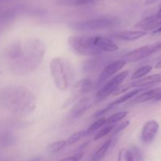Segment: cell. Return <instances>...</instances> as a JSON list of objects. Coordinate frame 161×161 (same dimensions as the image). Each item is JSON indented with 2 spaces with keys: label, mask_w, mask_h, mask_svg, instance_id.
Masks as SVG:
<instances>
[{
  "label": "cell",
  "mask_w": 161,
  "mask_h": 161,
  "mask_svg": "<svg viewBox=\"0 0 161 161\" xmlns=\"http://www.w3.org/2000/svg\"><path fill=\"white\" fill-rule=\"evenodd\" d=\"M47 47L38 38H28L12 42L6 50L7 65L12 73L28 75L39 68L45 56Z\"/></svg>",
  "instance_id": "obj_1"
},
{
  "label": "cell",
  "mask_w": 161,
  "mask_h": 161,
  "mask_svg": "<svg viewBox=\"0 0 161 161\" xmlns=\"http://www.w3.org/2000/svg\"><path fill=\"white\" fill-rule=\"evenodd\" d=\"M2 106L18 117L29 116L36 108V99L28 88L23 86H10L0 91Z\"/></svg>",
  "instance_id": "obj_2"
},
{
  "label": "cell",
  "mask_w": 161,
  "mask_h": 161,
  "mask_svg": "<svg viewBox=\"0 0 161 161\" xmlns=\"http://www.w3.org/2000/svg\"><path fill=\"white\" fill-rule=\"evenodd\" d=\"M50 72L55 86L61 91H67L75 78V71L72 63L59 57L51 60Z\"/></svg>",
  "instance_id": "obj_3"
},
{
  "label": "cell",
  "mask_w": 161,
  "mask_h": 161,
  "mask_svg": "<svg viewBox=\"0 0 161 161\" xmlns=\"http://www.w3.org/2000/svg\"><path fill=\"white\" fill-rule=\"evenodd\" d=\"M68 44L71 50L80 56L93 57L103 53L94 47L92 36H72L68 39Z\"/></svg>",
  "instance_id": "obj_4"
},
{
  "label": "cell",
  "mask_w": 161,
  "mask_h": 161,
  "mask_svg": "<svg viewBox=\"0 0 161 161\" xmlns=\"http://www.w3.org/2000/svg\"><path fill=\"white\" fill-rule=\"evenodd\" d=\"M119 24L120 20L116 17H106L76 22L72 25V28L77 31H94L114 28Z\"/></svg>",
  "instance_id": "obj_5"
},
{
  "label": "cell",
  "mask_w": 161,
  "mask_h": 161,
  "mask_svg": "<svg viewBox=\"0 0 161 161\" xmlns=\"http://www.w3.org/2000/svg\"><path fill=\"white\" fill-rule=\"evenodd\" d=\"M93 83L89 79H83L73 85L71 91V95L64 101L62 104L61 108L65 109L71 105L75 104L80 97L84 94L91 92L93 89Z\"/></svg>",
  "instance_id": "obj_6"
},
{
  "label": "cell",
  "mask_w": 161,
  "mask_h": 161,
  "mask_svg": "<svg viewBox=\"0 0 161 161\" xmlns=\"http://www.w3.org/2000/svg\"><path fill=\"white\" fill-rule=\"evenodd\" d=\"M128 75V71H124V72L112 77L108 82H106L104 84V86L100 90H98L95 96L96 100H104L107 97H108L110 94L114 93V91H116L122 85V83H124V81Z\"/></svg>",
  "instance_id": "obj_7"
},
{
  "label": "cell",
  "mask_w": 161,
  "mask_h": 161,
  "mask_svg": "<svg viewBox=\"0 0 161 161\" xmlns=\"http://www.w3.org/2000/svg\"><path fill=\"white\" fill-rule=\"evenodd\" d=\"M156 52H158L157 43L143 46V47L135 49V50L126 53L124 56V60L127 62H135V61H138L148 58Z\"/></svg>",
  "instance_id": "obj_8"
},
{
  "label": "cell",
  "mask_w": 161,
  "mask_h": 161,
  "mask_svg": "<svg viewBox=\"0 0 161 161\" xmlns=\"http://www.w3.org/2000/svg\"><path fill=\"white\" fill-rule=\"evenodd\" d=\"M161 83V72L160 73L154 74V75H149V76L144 77V78L139 79L135 81L132 82L130 85H126V86H120V91L124 93L127 89L130 87L134 88H140V87H146V86H154L155 84Z\"/></svg>",
  "instance_id": "obj_9"
},
{
  "label": "cell",
  "mask_w": 161,
  "mask_h": 161,
  "mask_svg": "<svg viewBox=\"0 0 161 161\" xmlns=\"http://www.w3.org/2000/svg\"><path fill=\"white\" fill-rule=\"evenodd\" d=\"M126 64H127V61L124 59L114 61L113 62H111L107 64L102 69V72L99 75L98 80H97L98 83H104L107 80L113 77V75H114L116 72H118L120 69H122V68H124Z\"/></svg>",
  "instance_id": "obj_10"
},
{
  "label": "cell",
  "mask_w": 161,
  "mask_h": 161,
  "mask_svg": "<svg viewBox=\"0 0 161 161\" xmlns=\"http://www.w3.org/2000/svg\"><path fill=\"white\" fill-rule=\"evenodd\" d=\"M158 122L156 120H149L144 124L142 130L141 139L145 144H149L152 142L155 138L157 132L159 130Z\"/></svg>",
  "instance_id": "obj_11"
},
{
  "label": "cell",
  "mask_w": 161,
  "mask_h": 161,
  "mask_svg": "<svg viewBox=\"0 0 161 161\" xmlns=\"http://www.w3.org/2000/svg\"><path fill=\"white\" fill-rule=\"evenodd\" d=\"M92 41L94 47L104 52H115L119 50L118 46L109 38L104 37L102 36H93Z\"/></svg>",
  "instance_id": "obj_12"
},
{
  "label": "cell",
  "mask_w": 161,
  "mask_h": 161,
  "mask_svg": "<svg viewBox=\"0 0 161 161\" xmlns=\"http://www.w3.org/2000/svg\"><path fill=\"white\" fill-rule=\"evenodd\" d=\"M90 106L89 97H82L80 98L72 107L69 113L68 118L72 120L79 119Z\"/></svg>",
  "instance_id": "obj_13"
},
{
  "label": "cell",
  "mask_w": 161,
  "mask_h": 161,
  "mask_svg": "<svg viewBox=\"0 0 161 161\" xmlns=\"http://www.w3.org/2000/svg\"><path fill=\"white\" fill-rule=\"evenodd\" d=\"M160 25L161 17H159L157 14H156L137 22L135 25V28H142V30H144L146 31H155Z\"/></svg>",
  "instance_id": "obj_14"
},
{
  "label": "cell",
  "mask_w": 161,
  "mask_h": 161,
  "mask_svg": "<svg viewBox=\"0 0 161 161\" xmlns=\"http://www.w3.org/2000/svg\"><path fill=\"white\" fill-rule=\"evenodd\" d=\"M153 101L159 102L161 101V86L160 87L149 89L139 94L132 101V103H143V102Z\"/></svg>",
  "instance_id": "obj_15"
},
{
  "label": "cell",
  "mask_w": 161,
  "mask_h": 161,
  "mask_svg": "<svg viewBox=\"0 0 161 161\" xmlns=\"http://www.w3.org/2000/svg\"><path fill=\"white\" fill-rule=\"evenodd\" d=\"M147 34L144 30H135V31H123L113 35V37L122 39L124 41H135L142 38Z\"/></svg>",
  "instance_id": "obj_16"
},
{
  "label": "cell",
  "mask_w": 161,
  "mask_h": 161,
  "mask_svg": "<svg viewBox=\"0 0 161 161\" xmlns=\"http://www.w3.org/2000/svg\"><path fill=\"white\" fill-rule=\"evenodd\" d=\"M149 88L150 87H149V86H146V87L137 88V89L133 90V91H128V92H127L126 94H124V95H122L121 97H118L117 99H116V100L113 101V102H111V103H110V105H112L113 107H114V106H116V105H120V104L124 103V102H127V101H128V100H130V99L135 97V96H137L138 94H139L140 93H142V92H144V91H147V90H149Z\"/></svg>",
  "instance_id": "obj_17"
},
{
  "label": "cell",
  "mask_w": 161,
  "mask_h": 161,
  "mask_svg": "<svg viewBox=\"0 0 161 161\" xmlns=\"http://www.w3.org/2000/svg\"><path fill=\"white\" fill-rule=\"evenodd\" d=\"M111 144H112V138H110V139L105 141V142H104L103 144H102V146H101L100 147H99L98 149L95 151V153L93 154L91 160L92 161H100L101 160H102V159L105 156V154H106L108 149H109Z\"/></svg>",
  "instance_id": "obj_18"
},
{
  "label": "cell",
  "mask_w": 161,
  "mask_h": 161,
  "mask_svg": "<svg viewBox=\"0 0 161 161\" xmlns=\"http://www.w3.org/2000/svg\"><path fill=\"white\" fill-rule=\"evenodd\" d=\"M67 145V141H65V140L53 142L50 143V144L47 146V149L48 152L54 153H58L59 152V151L62 150L63 149H64V147H65Z\"/></svg>",
  "instance_id": "obj_19"
},
{
  "label": "cell",
  "mask_w": 161,
  "mask_h": 161,
  "mask_svg": "<svg viewBox=\"0 0 161 161\" xmlns=\"http://www.w3.org/2000/svg\"><path fill=\"white\" fill-rule=\"evenodd\" d=\"M107 124V118H105V117L98 118L95 122L93 123V124L88 127L87 130H86V135H91V134L94 133V131L99 130L101 127H102L105 124Z\"/></svg>",
  "instance_id": "obj_20"
},
{
  "label": "cell",
  "mask_w": 161,
  "mask_h": 161,
  "mask_svg": "<svg viewBox=\"0 0 161 161\" xmlns=\"http://www.w3.org/2000/svg\"><path fill=\"white\" fill-rule=\"evenodd\" d=\"M117 161H135L130 149L122 148L118 153Z\"/></svg>",
  "instance_id": "obj_21"
},
{
  "label": "cell",
  "mask_w": 161,
  "mask_h": 161,
  "mask_svg": "<svg viewBox=\"0 0 161 161\" xmlns=\"http://www.w3.org/2000/svg\"><path fill=\"white\" fill-rule=\"evenodd\" d=\"M152 69L153 67L150 65H145L139 68L134 72L133 75H132V80H139V79L143 78L146 74L149 73Z\"/></svg>",
  "instance_id": "obj_22"
},
{
  "label": "cell",
  "mask_w": 161,
  "mask_h": 161,
  "mask_svg": "<svg viewBox=\"0 0 161 161\" xmlns=\"http://www.w3.org/2000/svg\"><path fill=\"white\" fill-rule=\"evenodd\" d=\"M116 125L115 124H108V125H106L105 127H103L102 129H101V130L97 132V135H96L94 138V141H97V140H99L100 138H103V137L105 136V135H108L110 132L113 131V129L116 127Z\"/></svg>",
  "instance_id": "obj_23"
},
{
  "label": "cell",
  "mask_w": 161,
  "mask_h": 161,
  "mask_svg": "<svg viewBox=\"0 0 161 161\" xmlns=\"http://www.w3.org/2000/svg\"><path fill=\"white\" fill-rule=\"evenodd\" d=\"M127 114H128V112L127 111L118 112V113H114V114L111 115V116L107 118V124H116V123L119 122L121 119L125 118L127 116Z\"/></svg>",
  "instance_id": "obj_24"
},
{
  "label": "cell",
  "mask_w": 161,
  "mask_h": 161,
  "mask_svg": "<svg viewBox=\"0 0 161 161\" xmlns=\"http://www.w3.org/2000/svg\"><path fill=\"white\" fill-rule=\"evenodd\" d=\"M95 1L96 0H63L58 3L66 6H84V5L91 4Z\"/></svg>",
  "instance_id": "obj_25"
},
{
  "label": "cell",
  "mask_w": 161,
  "mask_h": 161,
  "mask_svg": "<svg viewBox=\"0 0 161 161\" xmlns=\"http://www.w3.org/2000/svg\"><path fill=\"white\" fill-rule=\"evenodd\" d=\"M86 135V130H80V131H77L75 133L72 134L67 140V144L69 146L75 144L78 141H80L83 136Z\"/></svg>",
  "instance_id": "obj_26"
},
{
  "label": "cell",
  "mask_w": 161,
  "mask_h": 161,
  "mask_svg": "<svg viewBox=\"0 0 161 161\" xmlns=\"http://www.w3.org/2000/svg\"><path fill=\"white\" fill-rule=\"evenodd\" d=\"M130 150L131 151L132 154H133L134 159L135 161H144V157H143V153L142 152L141 149L138 147L135 146H130Z\"/></svg>",
  "instance_id": "obj_27"
},
{
  "label": "cell",
  "mask_w": 161,
  "mask_h": 161,
  "mask_svg": "<svg viewBox=\"0 0 161 161\" xmlns=\"http://www.w3.org/2000/svg\"><path fill=\"white\" fill-rule=\"evenodd\" d=\"M129 124H130V121L127 120L125 121V122L121 123V124H119V125H116V127H115L113 130V136H115V135H118V134H119L120 131H122L124 129L127 128V127L129 126Z\"/></svg>",
  "instance_id": "obj_28"
},
{
  "label": "cell",
  "mask_w": 161,
  "mask_h": 161,
  "mask_svg": "<svg viewBox=\"0 0 161 161\" xmlns=\"http://www.w3.org/2000/svg\"><path fill=\"white\" fill-rule=\"evenodd\" d=\"M83 156H84V153L80 152L78 153H75V155H72L71 157L62 159V160H61L60 161H80L83 158Z\"/></svg>",
  "instance_id": "obj_29"
},
{
  "label": "cell",
  "mask_w": 161,
  "mask_h": 161,
  "mask_svg": "<svg viewBox=\"0 0 161 161\" xmlns=\"http://www.w3.org/2000/svg\"><path fill=\"white\" fill-rule=\"evenodd\" d=\"M157 1H159V0H146V2H145V5H146V6H149V5L153 4V3H155Z\"/></svg>",
  "instance_id": "obj_30"
},
{
  "label": "cell",
  "mask_w": 161,
  "mask_h": 161,
  "mask_svg": "<svg viewBox=\"0 0 161 161\" xmlns=\"http://www.w3.org/2000/svg\"><path fill=\"white\" fill-rule=\"evenodd\" d=\"M156 69H161V58H160L158 62H157V64H156Z\"/></svg>",
  "instance_id": "obj_31"
},
{
  "label": "cell",
  "mask_w": 161,
  "mask_h": 161,
  "mask_svg": "<svg viewBox=\"0 0 161 161\" xmlns=\"http://www.w3.org/2000/svg\"><path fill=\"white\" fill-rule=\"evenodd\" d=\"M160 32H161V25L158 28H157V29H156L155 31H153V33H160Z\"/></svg>",
  "instance_id": "obj_32"
},
{
  "label": "cell",
  "mask_w": 161,
  "mask_h": 161,
  "mask_svg": "<svg viewBox=\"0 0 161 161\" xmlns=\"http://www.w3.org/2000/svg\"><path fill=\"white\" fill-rule=\"evenodd\" d=\"M157 48H158V51L161 50V42H157Z\"/></svg>",
  "instance_id": "obj_33"
},
{
  "label": "cell",
  "mask_w": 161,
  "mask_h": 161,
  "mask_svg": "<svg viewBox=\"0 0 161 161\" xmlns=\"http://www.w3.org/2000/svg\"><path fill=\"white\" fill-rule=\"evenodd\" d=\"M40 160H41V157H36V158L32 159V160L30 161H40Z\"/></svg>",
  "instance_id": "obj_34"
},
{
  "label": "cell",
  "mask_w": 161,
  "mask_h": 161,
  "mask_svg": "<svg viewBox=\"0 0 161 161\" xmlns=\"http://www.w3.org/2000/svg\"><path fill=\"white\" fill-rule=\"evenodd\" d=\"M159 7H160V10H161V3H160V6H159Z\"/></svg>",
  "instance_id": "obj_35"
}]
</instances>
